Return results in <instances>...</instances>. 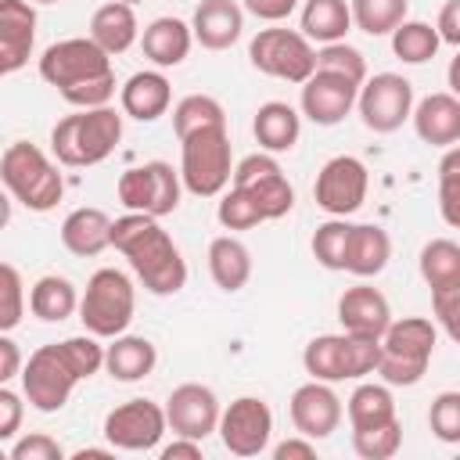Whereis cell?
<instances>
[{
  "label": "cell",
  "mask_w": 460,
  "mask_h": 460,
  "mask_svg": "<svg viewBox=\"0 0 460 460\" xmlns=\"http://www.w3.org/2000/svg\"><path fill=\"white\" fill-rule=\"evenodd\" d=\"M104 367V345L97 334H75L65 341L40 345L22 367V392L32 410L58 413L72 399L79 381H90Z\"/></svg>",
  "instance_id": "cell-1"
},
{
  "label": "cell",
  "mask_w": 460,
  "mask_h": 460,
  "mask_svg": "<svg viewBox=\"0 0 460 460\" xmlns=\"http://www.w3.org/2000/svg\"><path fill=\"white\" fill-rule=\"evenodd\" d=\"M111 248L126 255L129 270L151 295H176L187 284V262L169 237V230L158 223V216L147 212H126L111 223Z\"/></svg>",
  "instance_id": "cell-2"
},
{
  "label": "cell",
  "mask_w": 460,
  "mask_h": 460,
  "mask_svg": "<svg viewBox=\"0 0 460 460\" xmlns=\"http://www.w3.org/2000/svg\"><path fill=\"white\" fill-rule=\"evenodd\" d=\"M119 140H122V115L108 104L104 108H79L75 115L58 119L50 129V151L68 169L104 162Z\"/></svg>",
  "instance_id": "cell-3"
},
{
  "label": "cell",
  "mask_w": 460,
  "mask_h": 460,
  "mask_svg": "<svg viewBox=\"0 0 460 460\" xmlns=\"http://www.w3.org/2000/svg\"><path fill=\"white\" fill-rule=\"evenodd\" d=\"M0 180H4L7 194L14 201H22L29 212H50L65 194V180H61L58 165L29 140H14L4 147Z\"/></svg>",
  "instance_id": "cell-4"
},
{
  "label": "cell",
  "mask_w": 460,
  "mask_h": 460,
  "mask_svg": "<svg viewBox=\"0 0 460 460\" xmlns=\"http://www.w3.org/2000/svg\"><path fill=\"white\" fill-rule=\"evenodd\" d=\"M435 323L428 316H402L392 320V327L381 338V363L377 374L392 388H410L428 374V363L435 356Z\"/></svg>",
  "instance_id": "cell-5"
},
{
  "label": "cell",
  "mask_w": 460,
  "mask_h": 460,
  "mask_svg": "<svg viewBox=\"0 0 460 460\" xmlns=\"http://www.w3.org/2000/svg\"><path fill=\"white\" fill-rule=\"evenodd\" d=\"M180 176L194 198H219L234 180L226 126H205L180 140Z\"/></svg>",
  "instance_id": "cell-6"
},
{
  "label": "cell",
  "mask_w": 460,
  "mask_h": 460,
  "mask_svg": "<svg viewBox=\"0 0 460 460\" xmlns=\"http://www.w3.org/2000/svg\"><path fill=\"white\" fill-rule=\"evenodd\" d=\"M133 313H137V288L122 270L104 266L86 280V291L79 298V320L90 334L119 338L133 323Z\"/></svg>",
  "instance_id": "cell-7"
},
{
  "label": "cell",
  "mask_w": 460,
  "mask_h": 460,
  "mask_svg": "<svg viewBox=\"0 0 460 460\" xmlns=\"http://www.w3.org/2000/svg\"><path fill=\"white\" fill-rule=\"evenodd\" d=\"M248 61L262 75L302 86L316 72V47L302 29H259L248 43Z\"/></svg>",
  "instance_id": "cell-8"
},
{
  "label": "cell",
  "mask_w": 460,
  "mask_h": 460,
  "mask_svg": "<svg viewBox=\"0 0 460 460\" xmlns=\"http://www.w3.org/2000/svg\"><path fill=\"white\" fill-rule=\"evenodd\" d=\"M115 75L111 72V54L101 50L90 36H72V40H58L40 54V79L50 83L58 93Z\"/></svg>",
  "instance_id": "cell-9"
},
{
  "label": "cell",
  "mask_w": 460,
  "mask_h": 460,
  "mask_svg": "<svg viewBox=\"0 0 460 460\" xmlns=\"http://www.w3.org/2000/svg\"><path fill=\"white\" fill-rule=\"evenodd\" d=\"M115 194L126 205V212H147V216L162 219V216L176 212L180 194H183V176L169 162L155 158V162L126 169L115 183Z\"/></svg>",
  "instance_id": "cell-10"
},
{
  "label": "cell",
  "mask_w": 460,
  "mask_h": 460,
  "mask_svg": "<svg viewBox=\"0 0 460 460\" xmlns=\"http://www.w3.org/2000/svg\"><path fill=\"white\" fill-rule=\"evenodd\" d=\"M359 119L374 133H395L413 115V83L399 72H377L359 86Z\"/></svg>",
  "instance_id": "cell-11"
},
{
  "label": "cell",
  "mask_w": 460,
  "mask_h": 460,
  "mask_svg": "<svg viewBox=\"0 0 460 460\" xmlns=\"http://www.w3.org/2000/svg\"><path fill=\"white\" fill-rule=\"evenodd\" d=\"M165 431H169L165 406H158L151 399H126L115 410H108V417H104V438H108V446L126 449V453H147V449H155Z\"/></svg>",
  "instance_id": "cell-12"
},
{
  "label": "cell",
  "mask_w": 460,
  "mask_h": 460,
  "mask_svg": "<svg viewBox=\"0 0 460 460\" xmlns=\"http://www.w3.org/2000/svg\"><path fill=\"white\" fill-rule=\"evenodd\" d=\"M230 183L248 190L259 201L266 219H280V216H288L295 208V187H291V180L284 176L280 162L270 151H255V155L241 158L234 165V180Z\"/></svg>",
  "instance_id": "cell-13"
},
{
  "label": "cell",
  "mask_w": 460,
  "mask_h": 460,
  "mask_svg": "<svg viewBox=\"0 0 460 460\" xmlns=\"http://www.w3.org/2000/svg\"><path fill=\"white\" fill-rule=\"evenodd\" d=\"M219 438L234 456H259L273 438V410L259 395H237L219 417Z\"/></svg>",
  "instance_id": "cell-14"
},
{
  "label": "cell",
  "mask_w": 460,
  "mask_h": 460,
  "mask_svg": "<svg viewBox=\"0 0 460 460\" xmlns=\"http://www.w3.org/2000/svg\"><path fill=\"white\" fill-rule=\"evenodd\" d=\"M367 187H370L367 165L352 155H334L320 165L313 198L327 216H352L367 201Z\"/></svg>",
  "instance_id": "cell-15"
},
{
  "label": "cell",
  "mask_w": 460,
  "mask_h": 460,
  "mask_svg": "<svg viewBox=\"0 0 460 460\" xmlns=\"http://www.w3.org/2000/svg\"><path fill=\"white\" fill-rule=\"evenodd\" d=\"M165 417H169V431L172 435H187V438L205 442L212 431H219L223 406H219V399H216V392L208 385L187 381V385H176L169 392Z\"/></svg>",
  "instance_id": "cell-16"
},
{
  "label": "cell",
  "mask_w": 460,
  "mask_h": 460,
  "mask_svg": "<svg viewBox=\"0 0 460 460\" xmlns=\"http://www.w3.org/2000/svg\"><path fill=\"white\" fill-rule=\"evenodd\" d=\"M288 413H291V424L298 435L305 438H327L338 431L345 410H341V399L338 392L331 388V381H305L291 392V402H288Z\"/></svg>",
  "instance_id": "cell-17"
},
{
  "label": "cell",
  "mask_w": 460,
  "mask_h": 460,
  "mask_svg": "<svg viewBox=\"0 0 460 460\" xmlns=\"http://www.w3.org/2000/svg\"><path fill=\"white\" fill-rule=\"evenodd\" d=\"M359 101V86L338 72H323L316 68L305 83H302V115L316 126H338Z\"/></svg>",
  "instance_id": "cell-18"
},
{
  "label": "cell",
  "mask_w": 460,
  "mask_h": 460,
  "mask_svg": "<svg viewBox=\"0 0 460 460\" xmlns=\"http://www.w3.org/2000/svg\"><path fill=\"white\" fill-rule=\"evenodd\" d=\"M338 320L341 331L349 334H363V338H385V331L392 327V305L388 298L370 288V284H352L341 291L338 298Z\"/></svg>",
  "instance_id": "cell-19"
},
{
  "label": "cell",
  "mask_w": 460,
  "mask_h": 460,
  "mask_svg": "<svg viewBox=\"0 0 460 460\" xmlns=\"http://www.w3.org/2000/svg\"><path fill=\"white\" fill-rule=\"evenodd\" d=\"M36 43V11L32 0H0V72L14 75L25 68Z\"/></svg>",
  "instance_id": "cell-20"
},
{
  "label": "cell",
  "mask_w": 460,
  "mask_h": 460,
  "mask_svg": "<svg viewBox=\"0 0 460 460\" xmlns=\"http://www.w3.org/2000/svg\"><path fill=\"white\" fill-rule=\"evenodd\" d=\"M194 40L205 50H230L244 32V4L237 0H201L190 18Z\"/></svg>",
  "instance_id": "cell-21"
},
{
  "label": "cell",
  "mask_w": 460,
  "mask_h": 460,
  "mask_svg": "<svg viewBox=\"0 0 460 460\" xmlns=\"http://www.w3.org/2000/svg\"><path fill=\"white\" fill-rule=\"evenodd\" d=\"M413 129L431 147H453L460 140V97L456 93H428L413 104Z\"/></svg>",
  "instance_id": "cell-22"
},
{
  "label": "cell",
  "mask_w": 460,
  "mask_h": 460,
  "mask_svg": "<svg viewBox=\"0 0 460 460\" xmlns=\"http://www.w3.org/2000/svg\"><path fill=\"white\" fill-rule=\"evenodd\" d=\"M111 223L115 219L104 208H93V205L72 208L61 223V244L79 259H93L104 248H111Z\"/></svg>",
  "instance_id": "cell-23"
},
{
  "label": "cell",
  "mask_w": 460,
  "mask_h": 460,
  "mask_svg": "<svg viewBox=\"0 0 460 460\" xmlns=\"http://www.w3.org/2000/svg\"><path fill=\"white\" fill-rule=\"evenodd\" d=\"M190 43H194V29L187 22H180V18H169V14L155 18L140 32L144 58L155 68H176V65H183V58L190 54Z\"/></svg>",
  "instance_id": "cell-24"
},
{
  "label": "cell",
  "mask_w": 460,
  "mask_h": 460,
  "mask_svg": "<svg viewBox=\"0 0 460 460\" xmlns=\"http://www.w3.org/2000/svg\"><path fill=\"white\" fill-rule=\"evenodd\" d=\"M119 101H122V115L137 119V122H155L169 111L172 104V86L162 72H133L122 90H119Z\"/></svg>",
  "instance_id": "cell-25"
},
{
  "label": "cell",
  "mask_w": 460,
  "mask_h": 460,
  "mask_svg": "<svg viewBox=\"0 0 460 460\" xmlns=\"http://www.w3.org/2000/svg\"><path fill=\"white\" fill-rule=\"evenodd\" d=\"M252 133H255V144L270 155H284L298 144V133H302V115L288 104V101H266L259 104L255 119H252Z\"/></svg>",
  "instance_id": "cell-26"
},
{
  "label": "cell",
  "mask_w": 460,
  "mask_h": 460,
  "mask_svg": "<svg viewBox=\"0 0 460 460\" xmlns=\"http://www.w3.org/2000/svg\"><path fill=\"white\" fill-rule=\"evenodd\" d=\"M155 363H158V349L151 338L119 334V338H111V345H104V370L122 385L144 381L155 370Z\"/></svg>",
  "instance_id": "cell-27"
},
{
  "label": "cell",
  "mask_w": 460,
  "mask_h": 460,
  "mask_svg": "<svg viewBox=\"0 0 460 460\" xmlns=\"http://www.w3.org/2000/svg\"><path fill=\"white\" fill-rule=\"evenodd\" d=\"M90 40L108 50L111 58L115 54H126L137 40H140V22L133 14V4H122V0H111L104 7L93 11L90 18Z\"/></svg>",
  "instance_id": "cell-28"
},
{
  "label": "cell",
  "mask_w": 460,
  "mask_h": 460,
  "mask_svg": "<svg viewBox=\"0 0 460 460\" xmlns=\"http://www.w3.org/2000/svg\"><path fill=\"white\" fill-rule=\"evenodd\" d=\"M392 259V237L377 223H352L345 273L352 277H377Z\"/></svg>",
  "instance_id": "cell-29"
},
{
  "label": "cell",
  "mask_w": 460,
  "mask_h": 460,
  "mask_svg": "<svg viewBox=\"0 0 460 460\" xmlns=\"http://www.w3.org/2000/svg\"><path fill=\"white\" fill-rule=\"evenodd\" d=\"M208 273H212L219 291H226V295L241 291L252 280V252L244 248V241H237L230 234L212 237V244H208Z\"/></svg>",
  "instance_id": "cell-30"
},
{
  "label": "cell",
  "mask_w": 460,
  "mask_h": 460,
  "mask_svg": "<svg viewBox=\"0 0 460 460\" xmlns=\"http://www.w3.org/2000/svg\"><path fill=\"white\" fill-rule=\"evenodd\" d=\"M79 298L83 295L75 291V284L68 277H58V273H47L29 288V309L43 323H61L72 313H79Z\"/></svg>",
  "instance_id": "cell-31"
},
{
  "label": "cell",
  "mask_w": 460,
  "mask_h": 460,
  "mask_svg": "<svg viewBox=\"0 0 460 460\" xmlns=\"http://www.w3.org/2000/svg\"><path fill=\"white\" fill-rule=\"evenodd\" d=\"M352 29V7L349 0H305L302 4V32L313 43H338Z\"/></svg>",
  "instance_id": "cell-32"
},
{
  "label": "cell",
  "mask_w": 460,
  "mask_h": 460,
  "mask_svg": "<svg viewBox=\"0 0 460 460\" xmlns=\"http://www.w3.org/2000/svg\"><path fill=\"white\" fill-rule=\"evenodd\" d=\"M345 413H349L352 431H356V428H374V424L395 420L392 385H374V381L356 385L352 395H349V402H345Z\"/></svg>",
  "instance_id": "cell-33"
},
{
  "label": "cell",
  "mask_w": 460,
  "mask_h": 460,
  "mask_svg": "<svg viewBox=\"0 0 460 460\" xmlns=\"http://www.w3.org/2000/svg\"><path fill=\"white\" fill-rule=\"evenodd\" d=\"M302 367L309 377L316 381H349V370H345V331L341 334H316L305 352H302Z\"/></svg>",
  "instance_id": "cell-34"
},
{
  "label": "cell",
  "mask_w": 460,
  "mask_h": 460,
  "mask_svg": "<svg viewBox=\"0 0 460 460\" xmlns=\"http://www.w3.org/2000/svg\"><path fill=\"white\" fill-rule=\"evenodd\" d=\"M417 266H420V277L431 291L453 288V284H460V244L449 237H435L420 248Z\"/></svg>",
  "instance_id": "cell-35"
},
{
  "label": "cell",
  "mask_w": 460,
  "mask_h": 460,
  "mask_svg": "<svg viewBox=\"0 0 460 460\" xmlns=\"http://www.w3.org/2000/svg\"><path fill=\"white\" fill-rule=\"evenodd\" d=\"M438 47H442L438 29L428 25V22H417V18H406V22L392 32V54H395L399 61H406V65H424V61H431V58L438 54Z\"/></svg>",
  "instance_id": "cell-36"
},
{
  "label": "cell",
  "mask_w": 460,
  "mask_h": 460,
  "mask_svg": "<svg viewBox=\"0 0 460 460\" xmlns=\"http://www.w3.org/2000/svg\"><path fill=\"white\" fill-rule=\"evenodd\" d=\"M352 25L367 36H392L410 11V0H349Z\"/></svg>",
  "instance_id": "cell-37"
},
{
  "label": "cell",
  "mask_w": 460,
  "mask_h": 460,
  "mask_svg": "<svg viewBox=\"0 0 460 460\" xmlns=\"http://www.w3.org/2000/svg\"><path fill=\"white\" fill-rule=\"evenodd\" d=\"M205 126H226V111L216 97L208 93H187L176 101L172 108V129H176V140L190 137L194 129H205Z\"/></svg>",
  "instance_id": "cell-38"
},
{
  "label": "cell",
  "mask_w": 460,
  "mask_h": 460,
  "mask_svg": "<svg viewBox=\"0 0 460 460\" xmlns=\"http://www.w3.org/2000/svg\"><path fill=\"white\" fill-rule=\"evenodd\" d=\"M349 234H352V223L345 216H331L327 223L316 226L309 248H313V259L323 266V270H345V255H349Z\"/></svg>",
  "instance_id": "cell-39"
},
{
  "label": "cell",
  "mask_w": 460,
  "mask_h": 460,
  "mask_svg": "<svg viewBox=\"0 0 460 460\" xmlns=\"http://www.w3.org/2000/svg\"><path fill=\"white\" fill-rule=\"evenodd\" d=\"M399 446H402V424H399V417L395 420H385V424H374V428H356L352 431V449L363 460H388V456L399 453Z\"/></svg>",
  "instance_id": "cell-40"
},
{
  "label": "cell",
  "mask_w": 460,
  "mask_h": 460,
  "mask_svg": "<svg viewBox=\"0 0 460 460\" xmlns=\"http://www.w3.org/2000/svg\"><path fill=\"white\" fill-rule=\"evenodd\" d=\"M216 219H219V226H226V230H252V226L266 223V216H262L259 201H255L248 190L234 187V183H230V190H223V194H219Z\"/></svg>",
  "instance_id": "cell-41"
},
{
  "label": "cell",
  "mask_w": 460,
  "mask_h": 460,
  "mask_svg": "<svg viewBox=\"0 0 460 460\" xmlns=\"http://www.w3.org/2000/svg\"><path fill=\"white\" fill-rule=\"evenodd\" d=\"M438 212L453 230H460V144L446 147L438 158Z\"/></svg>",
  "instance_id": "cell-42"
},
{
  "label": "cell",
  "mask_w": 460,
  "mask_h": 460,
  "mask_svg": "<svg viewBox=\"0 0 460 460\" xmlns=\"http://www.w3.org/2000/svg\"><path fill=\"white\" fill-rule=\"evenodd\" d=\"M316 68H323V72H338V75L352 79L356 86L367 83V58H363L352 43H345V40H338V43H323V47L316 50Z\"/></svg>",
  "instance_id": "cell-43"
},
{
  "label": "cell",
  "mask_w": 460,
  "mask_h": 460,
  "mask_svg": "<svg viewBox=\"0 0 460 460\" xmlns=\"http://www.w3.org/2000/svg\"><path fill=\"white\" fill-rule=\"evenodd\" d=\"M428 428L438 442H460V392H438L428 406Z\"/></svg>",
  "instance_id": "cell-44"
},
{
  "label": "cell",
  "mask_w": 460,
  "mask_h": 460,
  "mask_svg": "<svg viewBox=\"0 0 460 460\" xmlns=\"http://www.w3.org/2000/svg\"><path fill=\"white\" fill-rule=\"evenodd\" d=\"M0 291H4V309H0V331H14L25 316V284L18 266L4 262L0 266Z\"/></svg>",
  "instance_id": "cell-45"
},
{
  "label": "cell",
  "mask_w": 460,
  "mask_h": 460,
  "mask_svg": "<svg viewBox=\"0 0 460 460\" xmlns=\"http://www.w3.org/2000/svg\"><path fill=\"white\" fill-rule=\"evenodd\" d=\"M11 460H65V446L47 431H32L11 442Z\"/></svg>",
  "instance_id": "cell-46"
},
{
  "label": "cell",
  "mask_w": 460,
  "mask_h": 460,
  "mask_svg": "<svg viewBox=\"0 0 460 460\" xmlns=\"http://www.w3.org/2000/svg\"><path fill=\"white\" fill-rule=\"evenodd\" d=\"M431 313H435L438 327L460 345V284L442 288V291H431Z\"/></svg>",
  "instance_id": "cell-47"
},
{
  "label": "cell",
  "mask_w": 460,
  "mask_h": 460,
  "mask_svg": "<svg viewBox=\"0 0 460 460\" xmlns=\"http://www.w3.org/2000/svg\"><path fill=\"white\" fill-rule=\"evenodd\" d=\"M22 395H25V392H22ZM22 395L11 392L7 385L0 388V442H11V438L18 435V428H22V413H25Z\"/></svg>",
  "instance_id": "cell-48"
},
{
  "label": "cell",
  "mask_w": 460,
  "mask_h": 460,
  "mask_svg": "<svg viewBox=\"0 0 460 460\" xmlns=\"http://www.w3.org/2000/svg\"><path fill=\"white\" fill-rule=\"evenodd\" d=\"M295 7L298 0H244V11L255 14L259 22H284Z\"/></svg>",
  "instance_id": "cell-49"
},
{
  "label": "cell",
  "mask_w": 460,
  "mask_h": 460,
  "mask_svg": "<svg viewBox=\"0 0 460 460\" xmlns=\"http://www.w3.org/2000/svg\"><path fill=\"white\" fill-rule=\"evenodd\" d=\"M18 374H22V352H18V341L11 338V331H4L0 334V385H7Z\"/></svg>",
  "instance_id": "cell-50"
},
{
  "label": "cell",
  "mask_w": 460,
  "mask_h": 460,
  "mask_svg": "<svg viewBox=\"0 0 460 460\" xmlns=\"http://www.w3.org/2000/svg\"><path fill=\"white\" fill-rule=\"evenodd\" d=\"M435 29H438L442 43H453V47H460V0H446V4H442Z\"/></svg>",
  "instance_id": "cell-51"
},
{
  "label": "cell",
  "mask_w": 460,
  "mask_h": 460,
  "mask_svg": "<svg viewBox=\"0 0 460 460\" xmlns=\"http://www.w3.org/2000/svg\"><path fill=\"white\" fill-rule=\"evenodd\" d=\"M313 456H316V446L305 435H295L273 446V460H313Z\"/></svg>",
  "instance_id": "cell-52"
},
{
  "label": "cell",
  "mask_w": 460,
  "mask_h": 460,
  "mask_svg": "<svg viewBox=\"0 0 460 460\" xmlns=\"http://www.w3.org/2000/svg\"><path fill=\"white\" fill-rule=\"evenodd\" d=\"M162 460H201V442L198 438H187V435H176L169 446L158 449Z\"/></svg>",
  "instance_id": "cell-53"
},
{
  "label": "cell",
  "mask_w": 460,
  "mask_h": 460,
  "mask_svg": "<svg viewBox=\"0 0 460 460\" xmlns=\"http://www.w3.org/2000/svg\"><path fill=\"white\" fill-rule=\"evenodd\" d=\"M446 83H449V93L460 97V47H456V58H453L449 68H446Z\"/></svg>",
  "instance_id": "cell-54"
},
{
  "label": "cell",
  "mask_w": 460,
  "mask_h": 460,
  "mask_svg": "<svg viewBox=\"0 0 460 460\" xmlns=\"http://www.w3.org/2000/svg\"><path fill=\"white\" fill-rule=\"evenodd\" d=\"M111 449H115V446H108V449L86 446V449H75V453H72V460H108V456H111Z\"/></svg>",
  "instance_id": "cell-55"
},
{
  "label": "cell",
  "mask_w": 460,
  "mask_h": 460,
  "mask_svg": "<svg viewBox=\"0 0 460 460\" xmlns=\"http://www.w3.org/2000/svg\"><path fill=\"white\" fill-rule=\"evenodd\" d=\"M32 4H61V0H32Z\"/></svg>",
  "instance_id": "cell-56"
},
{
  "label": "cell",
  "mask_w": 460,
  "mask_h": 460,
  "mask_svg": "<svg viewBox=\"0 0 460 460\" xmlns=\"http://www.w3.org/2000/svg\"><path fill=\"white\" fill-rule=\"evenodd\" d=\"M122 4H140V0H122Z\"/></svg>",
  "instance_id": "cell-57"
}]
</instances>
